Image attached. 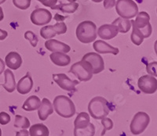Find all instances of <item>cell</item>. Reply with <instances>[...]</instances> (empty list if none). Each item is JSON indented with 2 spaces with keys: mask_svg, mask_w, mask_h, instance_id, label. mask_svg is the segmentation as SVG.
I'll return each instance as SVG.
<instances>
[{
  "mask_svg": "<svg viewBox=\"0 0 157 136\" xmlns=\"http://www.w3.org/2000/svg\"><path fill=\"white\" fill-rule=\"evenodd\" d=\"M88 111L95 120H101L107 117L110 112L109 102L101 96H97L90 101L88 105Z\"/></svg>",
  "mask_w": 157,
  "mask_h": 136,
  "instance_id": "7a4b0ae2",
  "label": "cell"
},
{
  "mask_svg": "<svg viewBox=\"0 0 157 136\" xmlns=\"http://www.w3.org/2000/svg\"><path fill=\"white\" fill-rule=\"evenodd\" d=\"M52 63L59 67H65L71 63V58L66 53H52L50 55Z\"/></svg>",
  "mask_w": 157,
  "mask_h": 136,
  "instance_id": "d6986e66",
  "label": "cell"
},
{
  "mask_svg": "<svg viewBox=\"0 0 157 136\" xmlns=\"http://www.w3.org/2000/svg\"><path fill=\"white\" fill-rule=\"evenodd\" d=\"M53 107L56 113L64 118H70L75 113V106L73 102L68 96L63 95L56 96Z\"/></svg>",
  "mask_w": 157,
  "mask_h": 136,
  "instance_id": "6da1fadb",
  "label": "cell"
},
{
  "mask_svg": "<svg viewBox=\"0 0 157 136\" xmlns=\"http://www.w3.org/2000/svg\"><path fill=\"white\" fill-rule=\"evenodd\" d=\"M0 136H2V130L0 128Z\"/></svg>",
  "mask_w": 157,
  "mask_h": 136,
  "instance_id": "7bdbcfd3",
  "label": "cell"
},
{
  "mask_svg": "<svg viewBox=\"0 0 157 136\" xmlns=\"http://www.w3.org/2000/svg\"><path fill=\"white\" fill-rule=\"evenodd\" d=\"M78 7V4L77 2H69V3H62L58 6H54L51 7L52 9H58L63 13H73L77 10Z\"/></svg>",
  "mask_w": 157,
  "mask_h": 136,
  "instance_id": "d4e9b609",
  "label": "cell"
},
{
  "mask_svg": "<svg viewBox=\"0 0 157 136\" xmlns=\"http://www.w3.org/2000/svg\"><path fill=\"white\" fill-rule=\"evenodd\" d=\"M23 60L19 53L17 52H10L5 58V64L10 69L16 71L21 67Z\"/></svg>",
  "mask_w": 157,
  "mask_h": 136,
  "instance_id": "2e32d148",
  "label": "cell"
},
{
  "mask_svg": "<svg viewBox=\"0 0 157 136\" xmlns=\"http://www.w3.org/2000/svg\"><path fill=\"white\" fill-rule=\"evenodd\" d=\"M119 33L117 28L113 24H104L97 31L98 35L104 40H110L116 37Z\"/></svg>",
  "mask_w": 157,
  "mask_h": 136,
  "instance_id": "4fadbf2b",
  "label": "cell"
},
{
  "mask_svg": "<svg viewBox=\"0 0 157 136\" xmlns=\"http://www.w3.org/2000/svg\"><path fill=\"white\" fill-rule=\"evenodd\" d=\"M112 24L115 25L117 28L118 31L120 33L125 34L130 31L131 28V23L129 19H125L123 17H118L112 23Z\"/></svg>",
  "mask_w": 157,
  "mask_h": 136,
  "instance_id": "603a6c76",
  "label": "cell"
},
{
  "mask_svg": "<svg viewBox=\"0 0 157 136\" xmlns=\"http://www.w3.org/2000/svg\"><path fill=\"white\" fill-rule=\"evenodd\" d=\"M16 136H29V132L26 129H23L16 132Z\"/></svg>",
  "mask_w": 157,
  "mask_h": 136,
  "instance_id": "d590c367",
  "label": "cell"
},
{
  "mask_svg": "<svg viewBox=\"0 0 157 136\" xmlns=\"http://www.w3.org/2000/svg\"><path fill=\"white\" fill-rule=\"evenodd\" d=\"M14 127H21L22 129H27L30 127V121L26 117H23L21 115H16L15 116Z\"/></svg>",
  "mask_w": 157,
  "mask_h": 136,
  "instance_id": "83f0119b",
  "label": "cell"
},
{
  "mask_svg": "<svg viewBox=\"0 0 157 136\" xmlns=\"http://www.w3.org/2000/svg\"><path fill=\"white\" fill-rule=\"evenodd\" d=\"M53 113H54V107L51 102L47 98L43 99L41 104L38 109L39 118L41 120H46Z\"/></svg>",
  "mask_w": 157,
  "mask_h": 136,
  "instance_id": "ac0fdd59",
  "label": "cell"
},
{
  "mask_svg": "<svg viewBox=\"0 0 157 136\" xmlns=\"http://www.w3.org/2000/svg\"><path fill=\"white\" fill-rule=\"evenodd\" d=\"M29 136H49V128L43 124H36L29 127Z\"/></svg>",
  "mask_w": 157,
  "mask_h": 136,
  "instance_id": "7402d4cb",
  "label": "cell"
},
{
  "mask_svg": "<svg viewBox=\"0 0 157 136\" xmlns=\"http://www.w3.org/2000/svg\"><path fill=\"white\" fill-rule=\"evenodd\" d=\"M8 36V33L6 31H4L2 29H0V40L2 41L6 39Z\"/></svg>",
  "mask_w": 157,
  "mask_h": 136,
  "instance_id": "8d00e7d4",
  "label": "cell"
},
{
  "mask_svg": "<svg viewBox=\"0 0 157 136\" xmlns=\"http://www.w3.org/2000/svg\"><path fill=\"white\" fill-rule=\"evenodd\" d=\"M6 1V0H0V5H1V4H2V3H4Z\"/></svg>",
  "mask_w": 157,
  "mask_h": 136,
  "instance_id": "60d3db41",
  "label": "cell"
},
{
  "mask_svg": "<svg viewBox=\"0 0 157 136\" xmlns=\"http://www.w3.org/2000/svg\"><path fill=\"white\" fill-rule=\"evenodd\" d=\"M10 116L6 112L0 113V124L2 125H6L10 122Z\"/></svg>",
  "mask_w": 157,
  "mask_h": 136,
  "instance_id": "d6a6232c",
  "label": "cell"
},
{
  "mask_svg": "<svg viewBox=\"0 0 157 136\" xmlns=\"http://www.w3.org/2000/svg\"><path fill=\"white\" fill-rule=\"evenodd\" d=\"M101 124L103 125V131H102L101 136L105 135V132L109 130H112L113 127V120H111L110 118H108V117H104L101 119Z\"/></svg>",
  "mask_w": 157,
  "mask_h": 136,
  "instance_id": "4dcf8cb0",
  "label": "cell"
},
{
  "mask_svg": "<svg viewBox=\"0 0 157 136\" xmlns=\"http://www.w3.org/2000/svg\"><path fill=\"white\" fill-rule=\"evenodd\" d=\"M45 47L53 53H68L71 50V47L64 42H59L56 39H49L45 42Z\"/></svg>",
  "mask_w": 157,
  "mask_h": 136,
  "instance_id": "5bb4252c",
  "label": "cell"
},
{
  "mask_svg": "<svg viewBox=\"0 0 157 136\" xmlns=\"http://www.w3.org/2000/svg\"><path fill=\"white\" fill-rule=\"evenodd\" d=\"M94 134L95 127L92 123L84 128L74 129V136H94Z\"/></svg>",
  "mask_w": 157,
  "mask_h": 136,
  "instance_id": "484cf974",
  "label": "cell"
},
{
  "mask_svg": "<svg viewBox=\"0 0 157 136\" xmlns=\"http://www.w3.org/2000/svg\"><path fill=\"white\" fill-rule=\"evenodd\" d=\"M130 23H131V25H132L131 27L133 28V31L132 33H131V36H130V39H131L132 42L134 43L135 46H140V45H141V43L143 42V41H144V37H143V35H141V32H140V31L135 27L133 20H131Z\"/></svg>",
  "mask_w": 157,
  "mask_h": 136,
  "instance_id": "4316f807",
  "label": "cell"
},
{
  "mask_svg": "<svg viewBox=\"0 0 157 136\" xmlns=\"http://www.w3.org/2000/svg\"><path fill=\"white\" fill-rule=\"evenodd\" d=\"M33 87V80L31 77L30 74L27 73L25 76L21 78L17 85V90L20 94L26 95L31 92Z\"/></svg>",
  "mask_w": 157,
  "mask_h": 136,
  "instance_id": "e0dca14e",
  "label": "cell"
},
{
  "mask_svg": "<svg viewBox=\"0 0 157 136\" xmlns=\"http://www.w3.org/2000/svg\"><path fill=\"white\" fill-rule=\"evenodd\" d=\"M25 39L30 42L32 46H33V47H36V46H37L39 39H38V37L36 36V34H34L32 31H27L25 32Z\"/></svg>",
  "mask_w": 157,
  "mask_h": 136,
  "instance_id": "f1b7e54d",
  "label": "cell"
},
{
  "mask_svg": "<svg viewBox=\"0 0 157 136\" xmlns=\"http://www.w3.org/2000/svg\"><path fill=\"white\" fill-rule=\"evenodd\" d=\"M150 122V117L145 112H137L130 123V131L134 135L141 134L145 131Z\"/></svg>",
  "mask_w": 157,
  "mask_h": 136,
  "instance_id": "8992f818",
  "label": "cell"
},
{
  "mask_svg": "<svg viewBox=\"0 0 157 136\" xmlns=\"http://www.w3.org/2000/svg\"><path fill=\"white\" fill-rule=\"evenodd\" d=\"M13 3L18 9L25 10L30 7L31 0H13Z\"/></svg>",
  "mask_w": 157,
  "mask_h": 136,
  "instance_id": "f546056e",
  "label": "cell"
},
{
  "mask_svg": "<svg viewBox=\"0 0 157 136\" xmlns=\"http://www.w3.org/2000/svg\"><path fill=\"white\" fill-rule=\"evenodd\" d=\"M91 1H93L94 2H102L103 0H91Z\"/></svg>",
  "mask_w": 157,
  "mask_h": 136,
  "instance_id": "ab89813d",
  "label": "cell"
},
{
  "mask_svg": "<svg viewBox=\"0 0 157 136\" xmlns=\"http://www.w3.org/2000/svg\"><path fill=\"white\" fill-rule=\"evenodd\" d=\"M68 2H76V0H67Z\"/></svg>",
  "mask_w": 157,
  "mask_h": 136,
  "instance_id": "b9f144b4",
  "label": "cell"
},
{
  "mask_svg": "<svg viewBox=\"0 0 157 136\" xmlns=\"http://www.w3.org/2000/svg\"><path fill=\"white\" fill-rule=\"evenodd\" d=\"M31 21L32 24L37 26H43L50 23L52 20L51 13L46 9H35L32 13L30 17Z\"/></svg>",
  "mask_w": 157,
  "mask_h": 136,
  "instance_id": "30bf717a",
  "label": "cell"
},
{
  "mask_svg": "<svg viewBox=\"0 0 157 136\" xmlns=\"http://www.w3.org/2000/svg\"><path fill=\"white\" fill-rule=\"evenodd\" d=\"M76 37L82 43L88 44L93 42L97 39V26L94 22L90 20H85L81 22L77 26Z\"/></svg>",
  "mask_w": 157,
  "mask_h": 136,
  "instance_id": "3957f363",
  "label": "cell"
},
{
  "mask_svg": "<svg viewBox=\"0 0 157 136\" xmlns=\"http://www.w3.org/2000/svg\"><path fill=\"white\" fill-rule=\"evenodd\" d=\"M5 63L3 62V60H2V59L0 58V75H1V74L3 73V71H5Z\"/></svg>",
  "mask_w": 157,
  "mask_h": 136,
  "instance_id": "74e56055",
  "label": "cell"
},
{
  "mask_svg": "<svg viewBox=\"0 0 157 136\" xmlns=\"http://www.w3.org/2000/svg\"><path fill=\"white\" fill-rule=\"evenodd\" d=\"M4 75H5V82L2 85L3 88L10 93L14 92L16 89V81L13 73L10 69L5 70Z\"/></svg>",
  "mask_w": 157,
  "mask_h": 136,
  "instance_id": "ffe728a7",
  "label": "cell"
},
{
  "mask_svg": "<svg viewBox=\"0 0 157 136\" xmlns=\"http://www.w3.org/2000/svg\"><path fill=\"white\" fill-rule=\"evenodd\" d=\"M4 18V13L3 9L2 7H0V21H2Z\"/></svg>",
  "mask_w": 157,
  "mask_h": 136,
  "instance_id": "f35d334b",
  "label": "cell"
},
{
  "mask_svg": "<svg viewBox=\"0 0 157 136\" xmlns=\"http://www.w3.org/2000/svg\"><path fill=\"white\" fill-rule=\"evenodd\" d=\"M37 1L43 4V6H45L51 8L57 4L58 0H37Z\"/></svg>",
  "mask_w": 157,
  "mask_h": 136,
  "instance_id": "836d02e7",
  "label": "cell"
},
{
  "mask_svg": "<svg viewBox=\"0 0 157 136\" xmlns=\"http://www.w3.org/2000/svg\"><path fill=\"white\" fill-rule=\"evenodd\" d=\"M94 49L98 53H102V54H107L111 53L113 55H117L120 53V50L116 48L114 46L108 44L107 42L102 40H98L94 42L93 45Z\"/></svg>",
  "mask_w": 157,
  "mask_h": 136,
  "instance_id": "9a60e30c",
  "label": "cell"
},
{
  "mask_svg": "<svg viewBox=\"0 0 157 136\" xmlns=\"http://www.w3.org/2000/svg\"><path fill=\"white\" fill-rule=\"evenodd\" d=\"M149 20V15L148 14V13L145 11L137 13L135 20H133L135 27L140 31L144 39H147L152 35V28Z\"/></svg>",
  "mask_w": 157,
  "mask_h": 136,
  "instance_id": "52a82bcc",
  "label": "cell"
},
{
  "mask_svg": "<svg viewBox=\"0 0 157 136\" xmlns=\"http://www.w3.org/2000/svg\"><path fill=\"white\" fill-rule=\"evenodd\" d=\"M67 25L64 22H58L54 25H47L40 29V35L44 39H50L57 35H64L67 31Z\"/></svg>",
  "mask_w": 157,
  "mask_h": 136,
  "instance_id": "ba28073f",
  "label": "cell"
},
{
  "mask_svg": "<svg viewBox=\"0 0 157 136\" xmlns=\"http://www.w3.org/2000/svg\"><path fill=\"white\" fill-rule=\"evenodd\" d=\"M156 71H157V62L156 61L147 64L146 71L148 72V74H149V75H152V76H153V77H156V75H157Z\"/></svg>",
  "mask_w": 157,
  "mask_h": 136,
  "instance_id": "1f68e13d",
  "label": "cell"
},
{
  "mask_svg": "<svg viewBox=\"0 0 157 136\" xmlns=\"http://www.w3.org/2000/svg\"><path fill=\"white\" fill-rule=\"evenodd\" d=\"M82 60L89 63L93 68V74H99L105 70V62L101 57L97 53H88Z\"/></svg>",
  "mask_w": 157,
  "mask_h": 136,
  "instance_id": "8fae6325",
  "label": "cell"
},
{
  "mask_svg": "<svg viewBox=\"0 0 157 136\" xmlns=\"http://www.w3.org/2000/svg\"><path fill=\"white\" fill-rule=\"evenodd\" d=\"M41 104V100L38 96H32L28 98L22 106V109L25 111H34L39 109Z\"/></svg>",
  "mask_w": 157,
  "mask_h": 136,
  "instance_id": "44dd1931",
  "label": "cell"
},
{
  "mask_svg": "<svg viewBox=\"0 0 157 136\" xmlns=\"http://www.w3.org/2000/svg\"><path fill=\"white\" fill-rule=\"evenodd\" d=\"M116 10L120 17L131 19L138 13V7L133 0H117L116 2Z\"/></svg>",
  "mask_w": 157,
  "mask_h": 136,
  "instance_id": "5b68a950",
  "label": "cell"
},
{
  "mask_svg": "<svg viewBox=\"0 0 157 136\" xmlns=\"http://www.w3.org/2000/svg\"><path fill=\"white\" fill-rule=\"evenodd\" d=\"M69 72L73 74L79 81H88L93 78V68L83 60L72 64Z\"/></svg>",
  "mask_w": 157,
  "mask_h": 136,
  "instance_id": "277c9868",
  "label": "cell"
},
{
  "mask_svg": "<svg viewBox=\"0 0 157 136\" xmlns=\"http://www.w3.org/2000/svg\"><path fill=\"white\" fill-rule=\"evenodd\" d=\"M53 80L61 89L68 92L74 91L75 86L79 84L77 80H71L65 74H53Z\"/></svg>",
  "mask_w": 157,
  "mask_h": 136,
  "instance_id": "7c38bea8",
  "label": "cell"
},
{
  "mask_svg": "<svg viewBox=\"0 0 157 136\" xmlns=\"http://www.w3.org/2000/svg\"><path fill=\"white\" fill-rule=\"evenodd\" d=\"M140 90L145 94H153L157 90V80L152 75H144L137 81Z\"/></svg>",
  "mask_w": 157,
  "mask_h": 136,
  "instance_id": "9c48e42d",
  "label": "cell"
},
{
  "mask_svg": "<svg viewBox=\"0 0 157 136\" xmlns=\"http://www.w3.org/2000/svg\"><path fill=\"white\" fill-rule=\"evenodd\" d=\"M104 6L105 9H111L116 5V0H103Z\"/></svg>",
  "mask_w": 157,
  "mask_h": 136,
  "instance_id": "e575fe53",
  "label": "cell"
},
{
  "mask_svg": "<svg viewBox=\"0 0 157 136\" xmlns=\"http://www.w3.org/2000/svg\"><path fill=\"white\" fill-rule=\"evenodd\" d=\"M90 123V115L86 112H81L77 115L76 118L74 121L75 128H84L87 127Z\"/></svg>",
  "mask_w": 157,
  "mask_h": 136,
  "instance_id": "cb8c5ba5",
  "label": "cell"
}]
</instances>
